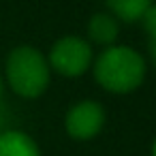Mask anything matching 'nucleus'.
Returning a JSON list of instances; mask_svg holds the SVG:
<instances>
[{
  "label": "nucleus",
  "instance_id": "f257e3e1",
  "mask_svg": "<svg viewBox=\"0 0 156 156\" xmlns=\"http://www.w3.org/2000/svg\"><path fill=\"white\" fill-rule=\"evenodd\" d=\"M94 77L105 90L124 94L141 86L145 77V62L135 49L111 45L98 56L94 64Z\"/></svg>",
  "mask_w": 156,
  "mask_h": 156
},
{
  "label": "nucleus",
  "instance_id": "f03ea898",
  "mask_svg": "<svg viewBox=\"0 0 156 156\" xmlns=\"http://www.w3.org/2000/svg\"><path fill=\"white\" fill-rule=\"evenodd\" d=\"M7 79L20 96H41L49 86V62L39 49L20 45L7 58Z\"/></svg>",
  "mask_w": 156,
  "mask_h": 156
},
{
  "label": "nucleus",
  "instance_id": "7ed1b4c3",
  "mask_svg": "<svg viewBox=\"0 0 156 156\" xmlns=\"http://www.w3.org/2000/svg\"><path fill=\"white\" fill-rule=\"evenodd\" d=\"M92 64V47L79 37H64L49 51V66L64 77H79Z\"/></svg>",
  "mask_w": 156,
  "mask_h": 156
},
{
  "label": "nucleus",
  "instance_id": "20e7f679",
  "mask_svg": "<svg viewBox=\"0 0 156 156\" xmlns=\"http://www.w3.org/2000/svg\"><path fill=\"white\" fill-rule=\"evenodd\" d=\"M105 124V111L94 101H81L66 113V133L75 139L94 137Z\"/></svg>",
  "mask_w": 156,
  "mask_h": 156
},
{
  "label": "nucleus",
  "instance_id": "39448f33",
  "mask_svg": "<svg viewBox=\"0 0 156 156\" xmlns=\"http://www.w3.org/2000/svg\"><path fill=\"white\" fill-rule=\"evenodd\" d=\"M0 156H41V152L26 133L7 130L0 135Z\"/></svg>",
  "mask_w": 156,
  "mask_h": 156
},
{
  "label": "nucleus",
  "instance_id": "423d86ee",
  "mask_svg": "<svg viewBox=\"0 0 156 156\" xmlns=\"http://www.w3.org/2000/svg\"><path fill=\"white\" fill-rule=\"evenodd\" d=\"M120 28L118 22L111 13H96L90 22H88V37L98 43V45H113V41L118 39Z\"/></svg>",
  "mask_w": 156,
  "mask_h": 156
},
{
  "label": "nucleus",
  "instance_id": "0eeeda50",
  "mask_svg": "<svg viewBox=\"0 0 156 156\" xmlns=\"http://www.w3.org/2000/svg\"><path fill=\"white\" fill-rule=\"evenodd\" d=\"M105 2L109 5L111 13L118 15L120 20L135 22V20L143 17L147 7L152 5V0H105Z\"/></svg>",
  "mask_w": 156,
  "mask_h": 156
},
{
  "label": "nucleus",
  "instance_id": "6e6552de",
  "mask_svg": "<svg viewBox=\"0 0 156 156\" xmlns=\"http://www.w3.org/2000/svg\"><path fill=\"white\" fill-rule=\"evenodd\" d=\"M141 20H143V28L150 34V41H156V5H150Z\"/></svg>",
  "mask_w": 156,
  "mask_h": 156
},
{
  "label": "nucleus",
  "instance_id": "1a4fd4ad",
  "mask_svg": "<svg viewBox=\"0 0 156 156\" xmlns=\"http://www.w3.org/2000/svg\"><path fill=\"white\" fill-rule=\"evenodd\" d=\"M150 54H152V60L156 62V41H150Z\"/></svg>",
  "mask_w": 156,
  "mask_h": 156
},
{
  "label": "nucleus",
  "instance_id": "9d476101",
  "mask_svg": "<svg viewBox=\"0 0 156 156\" xmlns=\"http://www.w3.org/2000/svg\"><path fill=\"white\" fill-rule=\"evenodd\" d=\"M152 156H156V141H154V145H152Z\"/></svg>",
  "mask_w": 156,
  "mask_h": 156
},
{
  "label": "nucleus",
  "instance_id": "9b49d317",
  "mask_svg": "<svg viewBox=\"0 0 156 156\" xmlns=\"http://www.w3.org/2000/svg\"><path fill=\"white\" fill-rule=\"evenodd\" d=\"M0 92H2V79H0Z\"/></svg>",
  "mask_w": 156,
  "mask_h": 156
}]
</instances>
